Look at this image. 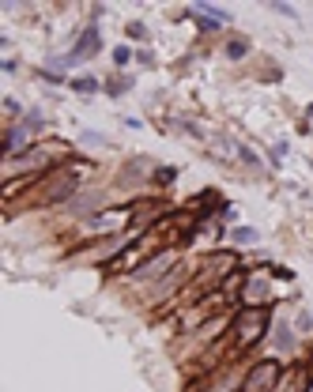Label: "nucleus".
Here are the masks:
<instances>
[{
  "label": "nucleus",
  "mask_w": 313,
  "mask_h": 392,
  "mask_svg": "<svg viewBox=\"0 0 313 392\" xmlns=\"http://www.w3.org/2000/svg\"><path fill=\"white\" fill-rule=\"evenodd\" d=\"M264 328H268V309L264 305H257V309H242L238 321H234V339H238V347H253Z\"/></svg>",
  "instance_id": "1"
},
{
  "label": "nucleus",
  "mask_w": 313,
  "mask_h": 392,
  "mask_svg": "<svg viewBox=\"0 0 313 392\" xmlns=\"http://www.w3.org/2000/svg\"><path fill=\"white\" fill-rule=\"evenodd\" d=\"M276 381H279V362L276 358H264V362H257V366L249 370L242 392H272V388H276Z\"/></svg>",
  "instance_id": "2"
},
{
  "label": "nucleus",
  "mask_w": 313,
  "mask_h": 392,
  "mask_svg": "<svg viewBox=\"0 0 313 392\" xmlns=\"http://www.w3.org/2000/svg\"><path fill=\"white\" fill-rule=\"evenodd\" d=\"M102 45V38H98V31H87V38H83L80 45H75V57H83V53H94Z\"/></svg>",
  "instance_id": "3"
},
{
  "label": "nucleus",
  "mask_w": 313,
  "mask_h": 392,
  "mask_svg": "<svg viewBox=\"0 0 313 392\" xmlns=\"http://www.w3.org/2000/svg\"><path fill=\"white\" fill-rule=\"evenodd\" d=\"M72 87H75V91H83V94H94V91H98V80H87V75H80V80H72Z\"/></svg>",
  "instance_id": "4"
},
{
  "label": "nucleus",
  "mask_w": 313,
  "mask_h": 392,
  "mask_svg": "<svg viewBox=\"0 0 313 392\" xmlns=\"http://www.w3.org/2000/svg\"><path fill=\"white\" fill-rule=\"evenodd\" d=\"M234 242H257V230H249V226H242V230H234Z\"/></svg>",
  "instance_id": "5"
},
{
  "label": "nucleus",
  "mask_w": 313,
  "mask_h": 392,
  "mask_svg": "<svg viewBox=\"0 0 313 392\" xmlns=\"http://www.w3.org/2000/svg\"><path fill=\"white\" fill-rule=\"evenodd\" d=\"M113 61H117V64H128V49H125V45H117V49H113Z\"/></svg>",
  "instance_id": "6"
},
{
  "label": "nucleus",
  "mask_w": 313,
  "mask_h": 392,
  "mask_svg": "<svg viewBox=\"0 0 313 392\" xmlns=\"http://www.w3.org/2000/svg\"><path fill=\"white\" fill-rule=\"evenodd\" d=\"M226 53H230V57H242V53H245V42H230V45H226Z\"/></svg>",
  "instance_id": "7"
}]
</instances>
